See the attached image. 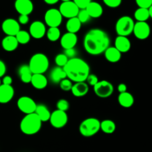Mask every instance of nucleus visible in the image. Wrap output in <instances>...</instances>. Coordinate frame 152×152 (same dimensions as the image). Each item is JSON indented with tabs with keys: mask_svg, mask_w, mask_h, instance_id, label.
I'll return each mask as SVG.
<instances>
[{
	"mask_svg": "<svg viewBox=\"0 0 152 152\" xmlns=\"http://www.w3.org/2000/svg\"><path fill=\"white\" fill-rule=\"evenodd\" d=\"M46 36L49 41L56 42L60 38L61 32L59 28H49L46 31Z\"/></svg>",
	"mask_w": 152,
	"mask_h": 152,
	"instance_id": "obj_31",
	"label": "nucleus"
},
{
	"mask_svg": "<svg viewBox=\"0 0 152 152\" xmlns=\"http://www.w3.org/2000/svg\"><path fill=\"white\" fill-rule=\"evenodd\" d=\"M17 106L22 113L25 114H30L35 113L37 105L32 98L23 96L18 99Z\"/></svg>",
	"mask_w": 152,
	"mask_h": 152,
	"instance_id": "obj_9",
	"label": "nucleus"
},
{
	"mask_svg": "<svg viewBox=\"0 0 152 152\" xmlns=\"http://www.w3.org/2000/svg\"><path fill=\"white\" fill-rule=\"evenodd\" d=\"M49 121L50 125L55 129H62L68 123V114L65 111L56 109L51 113Z\"/></svg>",
	"mask_w": 152,
	"mask_h": 152,
	"instance_id": "obj_10",
	"label": "nucleus"
},
{
	"mask_svg": "<svg viewBox=\"0 0 152 152\" xmlns=\"http://www.w3.org/2000/svg\"><path fill=\"white\" fill-rule=\"evenodd\" d=\"M76 50H74V48H70V49H66L65 50V54L68 59H72V58H74L76 56Z\"/></svg>",
	"mask_w": 152,
	"mask_h": 152,
	"instance_id": "obj_41",
	"label": "nucleus"
},
{
	"mask_svg": "<svg viewBox=\"0 0 152 152\" xmlns=\"http://www.w3.org/2000/svg\"><path fill=\"white\" fill-rule=\"evenodd\" d=\"M2 83L4 85H7V86H11L12 83H13V80L10 76H5L3 78Z\"/></svg>",
	"mask_w": 152,
	"mask_h": 152,
	"instance_id": "obj_44",
	"label": "nucleus"
},
{
	"mask_svg": "<svg viewBox=\"0 0 152 152\" xmlns=\"http://www.w3.org/2000/svg\"><path fill=\"white\" fill-rule=\"evenodd\" d=\"M73 1L81 10V9H86L92 1L91 0H73Z\"/></svg>",
	"mask_w": 152,
	"mask_h": 152,
	"instance_id": "obj_38",
	"label": "nucleus"
},
{
	"mask_svg": "<svg viewBox=\"0 0 152 152\" xmlns=\"http://www.w3.org/2000/svg\"><path fill=\"white\" fill-rule=\"evenodd\" d=\"M78 38L75 34L67 32L61 37L60 45L65 50L70 48H74L77 45Z\"/></svg>",
	"mask_w": 152,
	"mask_h": 152,
	"instance_id": "obj_16",
	"label": "nucleus"
},
{
	"mask_svg": "<svg viewBox=\"0 0 152 152\" xmlns=\"http://www.w3.org/2000/svg\"><path fill=\"white\" fill-rule=\"evenodd\" d=\"M100 130L107 134H113L116 130V124L111 120H105L100 122Z\"/></svg>",
	"mask_w": 152,
	"mask_h": 152,
	"instance_id": "obj_29",
	"label": "nucleus"
},
{
	"mask_svg": "<svg viewBox=\"0 0 152 152\" xmlns=\"http://www.w3.org/2000/svg\"><path fill=\"white\" fill-rule=\"evenodd\" d=\"M91 18H99L103 13L102 5L96 1H91L86 8Z\"/></svg>",
	"mask_w": 152,
	"mask_h": 152,
	"instance_id": "obj_22",
	"label": "nucleus"
},
{
	"mask_svg": "<svg viewBox=\"0 0 152 152\" xmlns=\"http://www.w3.org/2000/svg\"><path fill=\"white\" fill-rule=\"evenodd\" d=\"M119 104L123 108H131L134 103V98L132 94L129 92H124L119 94L118 96Z\"/></svg>",
	"mask_w": 152,
	"mask_h": 152,
	"instance_id": "obj_24",
	"label": "nucleus"
},
{
	"mask_svg": "<svg viewBox=\"0 0 152 152\" xmlns=\"http://www.w3.org/2000/svg\"><path fill=\"white\" fill-rule=\"evenodd\" d=\"M103 2L108 7H111V8H115V7H119L121 4L122 0H103Z\"/></svg>",
	"mask_w": 152,
	"mask_h": 152,
	"instance_id": "obj_39",
	"label": "nucleus"
},
{
	"mask_svg": "<svg viewBox=\"0 0 152 152\" xmlns=\"http://www.w3.org/2000/svg\"><path fill=\"white\" fill-rule=\"evenodd\" d=\"M77 17L78 18V19L80 21V22L82 24L87 22L88 21H89V19L91 18L86 9H81V10H80Z\"/></svg>",
	"mask_w": 152,
	"mask_h": 152,
	"instance_id": "obj_35",
	"label": "nucleus"
},
{
	"mask_svg": "<svg viewBox=\"0 0 152 152\" xmlns=\"http://www.w3.org/2000/svg\"><path fill=\"white\" fill-rule=\"evenodd\" d=\"M133 33L138 39H146L151 34V28L146 22H137L134 24Z\"/></svg>",
	"mask_w": 152,
	"mask_h": 152,
	"instance_id": "obj_12",
	"label": "nucleus"
},
{
	"mask_svg": "<svg viewBox=\"0 0 152 152\" xmlns=\"http://www.w3.org/2000/svg\"><path fill=\"white\" fill-rule=\"evenodd\" d=\"M80 10V9L73 1L62 2L59 9L62 17H65L67 19L77 17Z\"/></svg>",
	"mask_w": 152,
	"mask_h": 152,
	"instance_id": "obj_11",
	"label": "nucleus"
},
{
	"mask_svg": "<svg viewBox=\"0 0 152 152\" xmlns=\"http://www.w3.org/2000/svg\"><path fill=\"white\" fill-rule=\"evenodd\" d=\"M31 83L34 88L42 90L47 87L48 80L44 74H33Z\"/></svg>",
	"mask_w": 152,
	"mask_h": 152,
	"instance_id": "obj_21",
	"label": "nucleus"
},
{
	"mask_svg": "<svg viewBox=\"0 0 152 152\" xmlns=\"http://www.w3.org/2000/svg\"><path fill=\"white\" fill-rule=\"evenodd\" d=\"M89 87L88 85L86 82H81V83H76L73 85L71 88V92L73 95L77 97H82L84 96L88 93Z\"/></svg>",
	"mask_w": 152,
	"mask_h": 152,
	"instance_id": "obj_19",
	"label": "nucleus"
},
{
	"mask_svg": "<svg viewBox=\"0 0 152 152\" xmlns=\"http://www.w3.org/2000/svg\"><path fill=\"white\" fill-rule=\"evenodd\" d=\"M28 66L33 74H43L49 68L48 58L42 53H35L31 56Z\"/></svg>",
	"mask_w": 152,
	"mask_h": 152,
	"instance_id": "obj_4",
	"label": "nucleus"
},
{
	"mask_svg": "<svg viewBox=\"0 0 152 152\" xmlns=\"http://www.w3.org/2000/svg\"><path fill=\"white\" fill-rule=\"evenodd\" d=\"M18 74H19V78L22 83H25V84L31 83L33 74L31 73L28 65H21L18 70Z\"/></svg>",
	"mask_w": 152,
	"mask_h": 152,
	"instance_id": "obj_25",
	"label": "nucleus"
},
{
	"mask_svg": "<svg viewBox=\"0 0 152 152\" xmlns=\"http://www.w3.org/2000/svg\"><path fill=\"white\" fill-rule=\"evenodd\" d=\"M35 114L38 116L39 118L40 119V120L42 123L43 122L49 121L50 115H51V113L50 112L48 108L44 105H37V108H36Z\"/></svg>",
	"mask_w": 152,
	"mask_h": 152,
	"instance_id": "obj_27",
	"label": "nucleus"
},
{
	"mask_svg": "<svg viewBox=\"0 0 152 152\" xmlns=\"http://www.w3.org/2000/svg\"><path fill=\"white\" fill-rule=\"evenodd\" d=\"M100 130V121L94 117H89L83 120L80 125L79 131L85 137L94 136Z\"/></svg>",
	"mask_w": 152,
	"mask_h": 152,
	"instance_id": "obj_5",
	"label": "nucleus"
},
{
	"mask_svg": "<svg viewBox=\"0 0 152 152\" xmlns=\"http://www.w3.org/2000/svg\"><path fill=\"white\" fill-rule=\"evenodd\" d=\"M68 60L69 59L65 56V53H59L56 55L55 57V63L58 67H60V68H64Z\"/></svg>",
	"mask_w": 152,
	"mask_h": 152,
	"instance_id": "obj_33",
	"label": "nucleus"
},
{
	"mask_svg": "<svg viewBox=\"0 0 152 152\" xmlns=\"http://www.w3.org/2000/svg\"><path fill=\"white\" fill-rule=\"evenodd\" d=\"M114 47L121 53L129 51L132 47V43L128 37L117 36L114 42Z\"/></svg>",
	"mask_w": 152,
	"mask_h": 152,
	"instance_id": "obj_18",
	"label": "nucleus"
},
{
	"mask_svg": "<svg viewBox=\"0 0 152 152\" xmlns=\"http://www.w3.org/2000/svg\"><path fill=\"white\" fill-rule=\"evenodd\" d=\"M86 81H87L88 85H89V86H93L94 87V86H96V83L99 82V80H98V77H96L95 74H89Z\"/></svg>",
	"mask_w": 152,
	"mask_h": 152,
	"instance_id": "obj_40",
	"label": "nucleus"
},
{
	"mask_svg": "<svg viewBox=\"0 0 152 152\" xmlns=\"http://www.w3.org/2000/svg\"><path fill=\"white\" fill-rule=\"evenodd\" d=\"M42 123L35 113L26 114L20 123V130L26 135L36 134L41 130Z\"/></svg>",
	"mask_w": 152,
	"mask_h": 152,
	"instance_id": "obj_3",
	"label": "nucleus"
},
{
	"mask_svg": "<svg viewBox=\"0 0 152 152\" xmlns=\"http://www.w3.org/2000/svg\"><path fill=\"white\" fill-rule=\"evenodd\" d=\"M138 7L148 9L152 5V0H135Z\"/></svg>",
	"mask_w": 152,
	"mask_h": 152,
	"instance_id": "obj_37",
	"label": "nucleus"
},
{
	"mask_svg": "<svg viewBox=\"0 0 152 152\" xmlns=\"http://www.w3.org/2000/svg\"><path fill=\"white\" fill-rule=\"evenodd\" d=\"M110 45L108 34L99 28H93L85 35L83 46L88 53L97 56L104 53Z\"/></svg>",
	"mask_w": 152,
	"mask_h": 152,
	"instance_id": "obj_1",
	"label": "nucleus"
},
{
	"mask_svg": "<svg viewBox=\"0 0 152 152\" xmlns=\"http://www.w3.org/2000/svg\"><path fill=\"white\" fill-rule=\"evenodd\" d=\"M1 80H0V86H1Z\"/></svg>",
	"mask_w": 152,
	"mask_h": 152,
	"instance_id": "obj_49",
	"label": "nucleus"
},
{
	"mask_svg": "<svg viewBox=\"0 0 152 152\" xmlns=\"http://www.w3.org/2000/svg\"><path fill=\"white\" fill-rule=\"evenodd\" d=\"M14 6L20 15L29 16L34 10V4L31 0H16Z\"/></svg>",
	"mask_w": 152,
	"mask_h": 152,
	"instance_id": "obj_15",
	"label": "nucleus"
},
{
	"mask_svg": "<svg viewBox=\"0 0 152 152\" xmlns=\"http://www.w3.org/2000/svg\"><path fill=\"white\" fill-rule=\"evenodd\" d=\"M134 22L133 19L129 16L120 17L116 22L115 30L117 35L122 37H128L133 33Z\"/></svg>",
	"mask_w": 152,
	"mask_h": 152,
	"instance_id": "obj_6",
	"label": "nucleus"
},
{
	"mask_svg": "<svg viewBox=\"0 0 152 152\" xmlns=\"http://www.w3.org/2000/svg\"><path fill=\"white\" fill-rule=\"evenodd\" d=\"M29 22V17L27 15H20L19 17V23L22 25H26Z\"/></svg>",
	"mask_w": 152,
	"mask_h": 152,
	"instance_id": "obj_42",
	"label": "nucleus"
},
{
	"mask_svg": "<svg viewBox=\"0 0 152 152\" xmlns=\"http://www.w3.org/2000/svg\"><path fill=\"white\" fill-rule=\"evenodd\" d=\"M62 21V16L57 9H49L45 14V22L49 28H58Z\"/></svg>",
	"mask_w": 152,
	"mask_h": 152,
	"instance_id": "obj_8",
	"label": "nucleus"
},
{
	"mask_svg": "<svg viewBox=\"0 0 152 152\" xmlns=\"http://www.w3.org/2000/svg\"><path fill=\"white\" fill-rule=\"evenodd\" d=\"M59 1V0H44L45 2L48 4H54L57 3Z\"/></svg>",
	"mask_w": 152,
	"mask_h": 152,
	"instance_id": "obj_46",
	"label": "nucleus"
},
{
	"mask_svg": "<svg viewBox=\"0 0 152 152\" xmlns=\"http://www.w3.org/2000/svg\"><path fill=\"white\" fill-rule=\"evenodd\" d=\"M105 57L108 62L111 63H115L119 62L122 57V53L116 48L115 47H108L104 52Z\"/></svg>",
	"mask_w": 152,
	"mask_h": 152,
	"instance_id": "obj_23",
	"label": "nucleus"
},
{
	"mask_svg": "<svg viewBox=\"0 0 152 152\" xmlns=\"http://www.w3.org/2000/svg\"><path fill=\"white\" fill-rule=\"evenodd\" d=\"M65 78H67L66 74L63 68H60V67L57 66L54 68L50 74V80L55 84H58V83L59 84V83Z\"/></svg>",
	"mask_w": 152,
	"mask_h": 152,
	"instance_id": "obj_26",
	"label": "nucleus"
},
{
	"mask_svg": "<svg viewBox=\"0 0 152 152\" xmlns=\"http://www.w3.org/2000/svg\"><path fill=\"white\" fill-rule=\"evenodd\" d=\"M1 29L7 36H14L20 31V25L14 19H7L1 24Z\"/></svg>",
	"mask_w": 152,
	"mask_h": 152,
	"instance_id": "obj_13",
	"label": "nucleus"
},
{
	"mask_svg": "<svg viewBox=\"0 0 152 152\" xmlns=\"http://www.w3.org/2000/svg\"><path fill=\"white\" fill-rule=\"evenodd\" d=\"M29 34L31 37L36 39L43 38L46 34L45 25L40 21H35L30 25Z\"/></svg>",
	"mask_w": 152,
	"mask_h": 152,
	"instance_id": "obj_14",
	"label": "nucleus"
},
{
	"mask_svg": "<svg viewBox=\"0 0 152 152\" xmlns=\"http://www.w3.org/2000/svg\"><path fill=\"white\" fill-rule=\"evenodd\" d=\"M95 94L100 98L109 97L114 93V86L110 82L101 80L94 86Z\"/></svg>",
	"mask_w": 152,
	"mask_h": 152,
	"instance_id": "obj_7",
	"label": "nucleus"
},
{
	"mask_svg": "<svg viewBox=\"0 0 152 152\" xmlns=\"http://www.w3.org/2000/svg\"><path fill=\"white\" fill-rule=\"evenodd\" d=\"M19 42L14 36H6L1 41V46L6 51H13L17 48Z\"/></svg>",
	"mask_w": 152,
	"mask_h": 152,
	"instance_id": "obj_20",
	"label": "nucleus"
},
{
	"mask_svg": "<svg viewBox=\"0 0 152 152\" xmlns=\"http://www.w3.org/2000/svg\"><path fill=\"white\" fill-rule=\"evenodd\" d=\"M16 38L17 39L19 44L26 45L31 40V35H30V34L28 31L20 30L19 31V33L16 35Z\"/></svg>",
	"mask_w": 152,
	"mask_h": 152,
	"instance_id": "obj_32",
	"label": "nucleus"
},
{
	"mask_svg": "<svg viewBox=\"0 0 152 152\" xmlns=\"http://www.w3.org/2000/svg\"><path fill=\"white\" fill-rule=\"evenodd\" d=\"M82 23L79 20L77 17L71 18L68 19L66 23V29L68 32L72 33V34H77L81 28Z\"/></svg>",
	"mask_w": 152,
	"mask_h": 152,
	"instance_id": "obj_28",
	"label": "nucleus"
},
{
	"mask_svg": "<svg viewBox=\"0 0 152 152\" xmlns=\"http://www.w3.org/2000/svg\"><path fill=\"white\" fill-rule=\"evenodd\" d=\"M150 17L149 10L146 8L139 7L134 12V18L137 22H146Z\"/></svg>",
	"mask_w": 152,
	"mask_h": 152,
	"instance_id": "obj_30",
	"label": "nucleus"
},
{
	"mask_svg": "<svg viewBox=\"0 0 152 152\" xmlns=\"http://www.w3.org/2000/svg\"><path fill=\"white\" fill-rule=\"evenodd\" d=\"M118 88L120 94L124 93V92L127 91V86H126V85L124 84V83H120L118 86V88Z\"/></svg>",
	"mask_w": 152,
	"mask_h": 152,
	"instance_id": "obj_45",
	"label": "nucleus"
},
{
	"mask_svg": "<svg viewBox=\"0 0 152 152\" xmlns=\"http://www.w3.org/2000/svg\"><path fill=\"white\" fill-rule=\"evenodd\" d=\"M63 69L67 78L74 83L86 82L90 74V66L81 58L69 59Z\"/></svg>",
	"mask_w": 152,
	"mask_h": 152,
	"instance_id": "obj_2",
	"label": "nucleus"
},
{
	"mask_svg": "<svg viewBox=\"0 0 152 152\" xmlns=\"http://www.w3.org/2000/svg\"><path fill=\"white\" fill-rule=\"evenodd\" d=\"M62 1H63V2H66V1H71V0H62Z\"/></svg>",
	"mask_w": 152,
	"mask_h": 152,
	"instance_id": "obj_48",
	"label": "nucleus"
},
{
	"mask_svg": "<svg viewBox=\"0 0 152 152\" xmlns=\"http://www.w3.org/2000/svg\"><path fill=\"white\" fill-rule=\"evenodd\" d=\"M56 107H57V109L59 111H65L66 112L70 108V104L66 99H61L56 103Z\"/></svg>",
	"mask_w": 152,
	"mask_h": 152,
	"instance_id": "obj_36",
	"label": "nucleus"
},
{
	"mask_svg": "<svg viewBox=\"0 0 152 152\" xmlns=\"http://www.w3.org/2000/svg\"><path fill=\"white\" fill-rule=\"evenodd\" d=\"M6 72V65L3 61L0 60V77H3Z\"/></svg>",
	"mask_w": 152,
	"mask_h": 152,
	"instance_id": "obj_43",
	"label": "nucleus"
},
{
	"mask_svg": "<svg viewBox=\"0 0 152 152\" xmlns=\"http://www.w3.org/2000/svg\"><path fill=\"white\" fill-rule=\"evenodd\" d=\"M59 87L64 91H71V88L73 87V83L69 79L65 78L59 83Z\"/></svg>",
	"mask_w": 152,
	"mask_h": 152,
	"instance_id": "obj_34",
	"label": "nucleus"
},
{
	"mask_svg": "<svg viewBox=\"0 0 152 152\" xmlns=\"http://www.w3.org/2000/svg\"><path fill=\"white\" fill-rule=\"evenodd\" d=\"M14 96V89L12 86H0V103L5 104L12 100Z\"/></svg>",
	"mask_w": 152,
	"mask_h": 152,
	"instance_id": "obj_17",
	"label": "nucleus"
},
{
	"mask_svg": "<svg viewBox=\"0 0 152 152\" xmlns=\"http://www.w3.org/2000/svg\"><path fill=\"white\" fill-rule=\"evenodd\" d=\"M148 10H149V15H150V17L152 19V5L151 6V7L148 8Z\"/></svg>",
	"mask_w": 152,
	"mask_h": 152,
	"instance_id": "obj_47",
	"label": "nucleus"
}]
</instances>
